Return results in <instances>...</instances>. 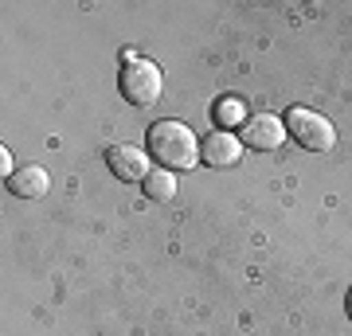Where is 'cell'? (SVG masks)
<instances>
[{
    "label": "cell",
    "mask_w": 352,
    "mask_h": 336,
    "mask_svg": "<svg viewBox=\"0 0 352 336\" xmlns=\"http://www.w3.org/2000/svg\"><path fill=\"white\" fill-rule=\"evenodd\" d=\"M200 145L196 133H192L184 122H157L149 125V153L161 161V168L168 172H184V168H196L200 161Z\"/></svg>",
    "instance_id": "cell-1"
},
{
    "label": "cell",
    "mask_w": 352,
    "mask_h": 336,
    "mask_svg": "<svg viewBox=\"0 0 352 336\" xmlns=\"http://www.w3.org/2000/svg\"><path fill=\"white\" fill-rule=\"evenodd\" d=\"M282 122H286V133L302 149L309 153H329L333 145H337V129H333V122L329 117H321L317 110H309V106H289L286 113H282Z\"/></svg>",
    "instance_id": "cell-2"
},
{
    "label": "cell",
    "mask_w": 352,
    "mask_h": 336,
    "mask_svg": "<svg viewBox=\"0 0 352 336\" xmlns=\"http://www.w3.org/2000/svg\"><path fill=\"white\" fill-rule=\"evenodd\" d=\"M118 87H122V98H126L129 106L145 110V106H153V102L161 98L164 75H161V67H157V63H149V59H126Z\"/></svg>",
    "instance_id": "cell-3"
},
{
    "label": "cell",
    "mask_w": 352,
    "mask_h": 336,
    "mask_svg": "<svg viewBox=\"0 0 352 336\" xmlns=\"http://www.w3.org/2000/svg\"><path fill=\"white\" fill-rule=\"evenodd\" d=\"M106 164H110V172L118 176V180H126V184H145L149 180V153L138 149V145H113L110 153H106Z\"/></svg>",
    "instance_id": "cell-4"
},
{
    "label": "cell",
    "mask_w": 352,
    "mask_h": 336,
    "mask_svg": "<svg viewBox=\"0 0 352 336\" xmlns=\"http://www.w3.org/2000/svg\"><path fill=\"white\" fill-rule=\"evenodd\" d=\"M282 141H286V122L278 117V113H258V117H247L243 125V145L247 149H282Z\"/></svg>",
    "instance_id": "cell-5"
},
{
    "label": "cell",
    "mask_w": 352,
    "mask_h": 336,
    "mask_svg": "<svg viewBox=\"0 0 352 336\" xmlns=\"http://www.w3.org/2000/svg\"><path fill=\"white\" fill-rule=\"evenodd\" d=\"M243 149H247V145H243L231 129H215V133H208V137H204L200 161L212 164V168H227V164H239Z\"/></svg>",
    "instance_id": "cell-6"
},
{
    "label": "cell",
    "mask_w": 352,
    "mask_h": 336,
    "mask_svg": "<svg viewBox=\"0 0 352 336\" xmlns=\"http://www.w3.org/2000/svg\"><path fill=\"white\" fill-rule=\"evenodd\" d=\"M4 184H8V192H12V196H20V199H39L51 188V176L43 172L39 164H28V168H20V172L8 176Z\"/></svg>",
    "instance_id": "cell-7"
},
{
    "label": "cell",
    "mask_w": 352,
    "mask_h": 336,
    "mask_svg": "<svg viewBox=\"0 0 352 336\" xmlns=\"http://www.w3.org/2000/svg\"><path fill=\"white\" fill-rule=\"evenodd\" d=\"M176 172H168V168H157V172H149V180H145V196L157 199V203H168V199L176 196Z\"/></svg>",
    "instance_id": "cell-8"
},
{
    "label": "cell",
    "mask_w": 352,
    "mask_h": 336,
    "mask_svg": "<svg viewBox=\"0 0 352 336\" xmlns=\"http://www.w3.org/2000/svg\"><path fill=\"white\" fill-rule=\"evenodd\" d=\"M215 122H219V129L247 125V106H243V98H219L215 102Z\"/></svg>",
    "instance_id": "cell-9"
},
{
    "label": "cell",
    "mask_w": 352,
    "mask_h": 336,
    "mask_svg": "<svg viewBox=\"0 0 352 336\" xmlns=\"http://www.w3.org/2000/svg\"><path fill=\"white\" fill-rule=\"evenodd\" d=\"M349 317H352V289H349Z\"/></svg>",
    "instance_id": "cell-10"
}]
</instances>
